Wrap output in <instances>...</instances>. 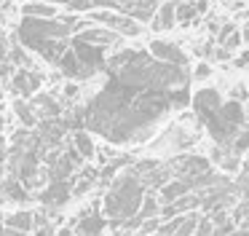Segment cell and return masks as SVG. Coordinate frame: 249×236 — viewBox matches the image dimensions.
<instances>
[{"mask_svg": "<svg viewBox=\"0 0 249 236\" xmlns=\"http://www.w3.org/2000/svg\"><path fill=\"white\" fill-rule=\"evenodd\" d=\"M169 110H172L169 91L131 89L107 80L105 91L91 99L81 121L110 142H137L145 139Z\"/></svg>", "mask_w": 249, "mask_h": 236, "instance_id": "6da1fadb", "label": "cell"}, {"mask_svg": "<svg viewBox=\"0 0 249 236\" xmlns=\"http://www.w3.org/2000/svg\"><path fill=\"white\" fill-rule=\"evenodd\" d=\"M70 24L62 16H54V19L24 16L19 24V46L38 54L49 64H56L65 48L70 46Z\"/></svg>", "mask_w": 249, "mask_h": 236, "instance_id": "7a4b0ae2", "label": "cell"}, {"mask_svg": "<svg viewBox=\"0 0 249 236\" xmlns=\"http://www.w3.org/2000/svg\"><path fill=\"white\" fill-rule=\"evenodd\" d=\"M190 102H193L196 118H198V121L206 126L209 137L214 139L220 148H231L233 137H236L241 129L231 126V123L222 118V113H220V105H222L220 91H217V89H198V91L193 94V99H190Z\"/></svg>", "mask_w": 249, "mask_h": 236, "instance_id": "3957f363", "label": "cell"}, {"mask_svg": "<svg viewBox=\"0 0 249 236\" xmlns=\"http://www.w3.org/2000/svg\"><path fill=\"white\" fill-rule=\"evenodd\" d=\"M145 198V185L134 172H126L118 180H113L107 196H105V215L113 217V225H121L124 220L134 217Z\"/></svg>", "mask_w": 249, "mask_h": 236, "instance_id": "277c9868", "label": "cell"}, {"mask_svg": "<svg viewBox=\"0 0 249 236\" xmlns=\"http://www.w3.org/2000/svg\"><path fill=\"white\" fill-rule=\"evenodd\" d=\"M161 0H91V8H107L115 14H124L134 21H150Z\"/></svg>", "mask_w": 249, "mask_h": 236, "instance_id": "5b68a950", "label": "cell"}, {"mask_svg": "<svg viewBox=\"0 0 249 236\" xmlns=\"http://www.w3.org/2000/svg\"><path fill=\"white\" fill-rule=\"evenodd\" d=\"M89 19L97 21V24H102V27H107V30H113V32H118V35L134 38V35L142 32L140 21L129 19V16H124V14H115V11H107V8H99V11L91 8L89 11Z\"/></svg>", "mask_w": 249, "mask_h": 236, "instance_id": "8992f818", "label": "cell"}, {"mask_svg": "<svg viewBox=\"0 0 249 236\" xmlns=\"http://www.w3.org/2000/svg\"><path fill=\"white\" fill-rule=\"evenodd\" d=\"M70 48H72V54L78 57V62L83 64V70H86L89 78H91L97 70H105V48L89 46V43H81V40H75V38L70 40Z\"/></svg>", "mask_w": 249, "mask_h": 236, "instance_id": "52a82bcc", "label": "cell"}, {"mask_svg": "<svg viewBox=\"0 0 249 236\" xmlns=\"http://www.w3.org/2000/svg\"><path fill=\"white\" fill-rule=\"evenodd\" d=\"M150 54L153 59L158 62H166V64H174V67H188V54L177 46V43H169V40H153L150 43Z\"/></svg>", "mask_w": 249, "mask_h": 236, "instance_id": "ba28073f", "label": "cell"}, {"mask_svg": "<svg viewBox=\"0 0 249 236\" xmlns=\"http://www.w3.org/2000/svg\"><path fill=\"white\" fill-rule=\"evenodd\" d=\"M40 83H43V75L38 73V70H24V67H19L17 73L11 75V91L14 94H19V97H33L35 91L40 89Z\"/></svg>", "mask_w": 249, "mask_h": 236, "instance_id": "9c48e42d", "label": "cell"}, {"mask_svg": "<svg viewBox=\"0 0 249 236\" xmlns=\"http://www.w3.org/2000/svg\"><path fill=\"white\" fill-rule=\"evenodd\" d=\"M70 196H72V182L70 180H51L49 188H43L38 198H40L43 207L56 209V207H62V204L70 201Z\"/></svg>", "mask_w": 249, "mask_h": 236, "instance_id": "30bf717a", "label": "cell"}, {"mask_svg": "<svg viewBox=\"0 0 249 236\" xmlns=\"http://www.w3.org/2000/svg\"><path fill=\"white\" fill-rule=\"evenodd\" d=\"M118 32L107 30L102 24H94V27H83V30L75 32V40L81 43H89V46H99V48H107V46H115L118 43Z\"/></svg>", "mask_w": 249, "mask_h": 236, "instance_id": "8fae6325", "label": "cell"}, {"mask_svg": "<svg viewBox=\"0 0 249 236\" xmlns=\"http://www.w3.org/2000/svg\"><path fill=\"white\" fill-rule=\"evenodd\" d=\"M102 228H105V217L99 215V204L86 207L81 215H78V220H75V231L81 236H99Z\"/></svg>", "mask_w": 249, "mask_h": 236, "instance_id": "7c38bea8", "label": "cell"}, {"mask_svg": "<svg viewBox=\"0 0 249 236\" xmlns=\"http://www.w3.org/2000/svg\"><path fill=\"white\" fill-rule=\"evenodd\" d=\"M56 64H59V73H62V75H67V78H72V80H83V78H89L86 70H83V64L78 62V57L72 54V48H70V46L65 48V54L59 57V62H56Z\"/></svg>", "mask_w": 249, "mask_h": 236, "instance_id": "4fadbf2b", "label": "cell"}, {"mask_svg": "<svg viewBox=\"0 0 249 236\" xmlns=\"http://www.w3.org/2000/svg\"><path fill=\"white\" fill-rule=\"evenodd\" d=\"M0 196H3V201H17V204L30 201V191L14 175H8L6 180H3V185H0Z\"/></svg>", "mask_w": 249, "mask_h": 236, "instance_id": "5bb4252c", "label": "cell"}, {"mask_svg": "<svg viewBox=\"0 0 249 236\" xmlns=\"http://www.w3.org/2000/svg\"><path fill=\"white\" fill-rule=\"evenodd\" d=\"M174 8H177V3L174 0H166V3H161L156 8V14H153V30L156 32H166V30H172L177 21H174Z\"/></svg>", "mask_w": 249, "mask_h": 236, "instance_id": "9a60e30c", "label": "cell"}, {"mask_svg": "<svg viewBox=\"0 0 249 236\" xmlns=\"http://www.w3.org/2000/svg\"><path fill=\"white\" fill-rule=\"evenodd\" d=\"M3 228L6 231H17V234H30L33 231V212H14L8 217H3Z\"/></svg>", "mask_w": 249, "mask_h": 236, "instance_id": "2e32d148", "label": "cell"}, {"mask_svg": "<svg viewBox=\"0 0 249 236\" xmlns=\"http://www.w3.org/2000/svg\"><path fill=\"white\" fill-rule=\"evenodd\" d=\"M190 185L185 180H172V182H163L161 185V204H174L177 198L188 196Z\"/></svg>", "mask_w": 249, "mask_h": 236, "instance_id": "e0dca14e", "label": "cell"}, {"mask_svg": "<svg viewBox=\"0 0 249 236\" xmlns=\"http://www.w3.org/2000/svg\"><path fill=\"white\" fill-rule=\"evenodd\" d=\"M22 14L24 16H38V19H54V16H59L56 14V5L46 3V0H30V3H24Z\"/></svg>", "mask_w": 249, "mask_h": 236, "instance_id": "ac0fdd59", "label": "cell"}, {"mask_svg": "<svg viewBox=\"0 0 249 236\" xmlns=\"http://www.w3.org/2000/svg\"><path fill=\"white\" fill-rule=\"evenodd\" d=\"M72 145H75V153L81 156V158H91V156L97 153V148H94V139H91V134H89V132H75Z\"/></svg>", "mask_w": 249, "mask_h": 236, "instance_id": "d6986e66", "label": "cell"}, {"mask_svg": "<svg viewBox=\"0 0 249 236\" xmlns=\"http://www.w3.org/2000/svg\"><path fill=\"white\" fill-rule=\"evenodd\" d=\"M196 16H198V11L190 3H177V8H174V21H179V24H193Z\"/></svg>", "mask_w": 249, "mask_h": 236, "instance_id": "ffe728a7", "label": "cell"}, {"mask_svg": "<svg viewBox=\"0 0 249 236\" xmlns=\"http://www.w3.org/2000/svg\"><path fill=\"white\" fill-rule=\"evenodd\" d=\"M14 113H17L19 121H22L27 129H30V126H35V113H33V107H30L24 99H17V102H14Z\"/></svg>", "mask_w": 249, "mask_h": 236, "instance_id": "44dd1931", "label": "cell"}, {"mask_svg": "<svg viewBox=\"0 0 249 236\" xmlns=\"http://www.w3.org/2000/svg\"><path fill=\"white\" fill-rule=\"evenodd\" d=\"M33 105H38V107H40V113H43L46 118H56V116H59V105H56V102L51 99V97H46V94L35 97Z\"/></svg>", "mask_w": 249, "mask_h": 236, "instance_id": "7402d4cb", "label": "cell"}, {"mask_svg": "<svg viewBox=\"0 0 249 236\" xmlns=\"http://www.w3.org/2000/svg\"><path fill=\"white\" fill-rule=\"evenodd\" d=\"M11 59L19 64V67H24V70H30V67H33V59H30V51H27V48H22V46H14V48H11Z\"/></svg>", "mask_w": 249, "mask_h": 236, "instance_id": "603a6c76", "label": "cell"}, {"mask_svg": "<svg viewBox=\"0 0 249 236\" xmlns=\"http://www.w3.org/2000/svg\"><path fill=\"white\" fill-rule=\"evenodd\" d=\"M67 8L75 14V11H91V0H67Z\"/></svg>", "mask_w": 249, "mask_h": 236, "instance_id": "cb8c5ba5", "label": "cell"}, {"mask_svg": "<svg viewBox=\"0 0 249 236\" xmlns=\"http://www.w3.org/2000/svg\"><path fill=\"white\" fill-rule=\"evenodd\" d=\"M209 75H212V67H209V64H206V62H201L198 67H196L193 78H196V80H204V78H209Z\"/></svg>", "mask_w": 249, "mask_h": 236, "instance_id": "d4e9b609", "label": "cell"}, {"mask_svg": "<svg viewBox=\"0 0 249 236\" xmlns=\"http://www.w3.org/2000/svg\"><path fill=\"white\" fill-rule=\"evenodd\" d=\"M214 59H220V62H225V59H231V51H228V48H217V51H214Z\"/></svg>", "mask_w": 249, "mask_h": 236, "instance_id": "484cf974", "label": "cell"}, {"mask_svg": "<svg viewBox=\"0 0 249 236\" xmlns=\"http://www.w3.org/2000/svg\"><path fill=\"white\" fill-rule=\"evenodd\" d=\"M236 67H247V51H238V57H236Z\"/></svg>", "mask_w": 249, "mask_h": 236, "instance_id": "4316f807", "label": "cell"}, {"mask_svg": "<svg viewBox=\"0 0 249 236\" xmlns=\"http://www.w3.org/2000/svg\"><path fill=\"white\" fill-rule=\"evenodd\" d=\"M65 94H67V97H75V94H78V83H67V86H65Z\"/></svg>", "mask_w": 249, "mask_h": 236, "instance_id": "83f0119b", "label": "cell"}, {"mask_svg": "<svg viewBox=\"0 0 249 236\" xmlns=\"http://www.w3.org/2000/svg\"><path fill=\"white\" fill-rule=\"evenodd\" d=\"M56 236H75V231H72V228H62Z\"/></svg>", "mask_w": 249, "mask_h": 236, "instance_id": "f1b7e54d", "label": "cell"}, {"mask_svg": "<svg viewBox=\"0 0 249 236\" xmlns=\"http://www.w3.org/2000/svg\"><path fill=\"white\" fill-rule=\"evenodd\" d=\"M49 3H54V5H65L67 0H49Z\"/></svg>", "mask_w": 249, "mask_h": 236, "instance_id": "f546056e", "label": "cell"}, {"mask_svg": "<svg viewBox=\"0 0 249 236\" xmlns=\"http://www.w3.org/2000/svg\"><path fill=\"white\" fill-rule=\"evenodd\" d=\"M3 123H6V121H3V110H0V132H3Z\"/></svg>", "mask_w": 249, "mask_h": 236, "instance_id": "4dcf8cb0", "label": "cell"}, {"mask_svg": "<svg viewBox=\"0 0 249 236\" xmlns=\"http://www.w3.org/2000/svg\"><path fill=\"white\" fill-rule=\"evenodd\" d=\"M3 231H6V228H3V215H0V236H3Z\"/></svg>", "mask_w": 249, "mask_h": 236, "instance_id": "1f68e13d", "label": "cell"}, {"mask_svg": "<svg viewBox=\"0 0 249 236\" xmlns=\"http://www.w3.org/2000/svg\"><path fill=\"white\" fill-rule=\"evenodd\" d=\"M0 172H3V164H0Z\"/></svg>", "mask_w": 249, "mask_h": 236, "instance_id": "d6a6232c", "label": "cell"}, {"mask_svg": "<svg viewBox=\"0 0 249 236\" xmlns=\"http://www.w3.org/2000/svg\"><path fill=\"white\" fill-rule=\"evenodd\" d=\"M0 201H3V196H0Z\"/></svg>", "mask_w": 249, "mask_h": 236, "instance_id": "836d02e7", "label": "cell"}, {"mask_svg": "<svg viewBox=\"0 0 249 236\" xmlns=\"http://www.w3.org/2000/svg\"><path fill=\"white\" fill-rule=\"evenodd\" d=\"M0 94H3V89H0Z\"/></svg>", "mask_w": 249, "mask_h": 236, "instance_id": "e575fe53", "label": "cell"}, {"mask_svg": "<svg viewBox=\"0 0 249 236\" xmlns=\"http://www.w3.org/2000/svg\"><path fill=\"white\" fill-rule=\"evenodd\" d=\"M46 3H49V0H46Z\"/></svg>", "mask_w": 249, "mask_h": 236, "instance_id": "d590c367", "label": "cell"}]
</instances>
